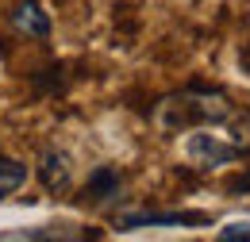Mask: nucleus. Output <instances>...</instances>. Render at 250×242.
I'll return each mask as SVG.
<instances>
[{
	"label": "nucleus",
	"instance_id": "nucleus-1",
	"mask_svg": "<svg viewBox=\"0 0 250 242\" xmlns=\"http://www.w3.org/2000/svg\"><path fill=\"white\" fill-rule=\"evenodd\" d=\"M235 116L231 96L208 85H188L154 104V127L162 135H185L192 127H216Z\"/></svg>",
	"mask_w": 250,
	"mask_h": 242
},
{
	"label": "nucleus",
	"instance_id": "nucleus-2",
	"mask_svg": "<svg viewBox=\"0 0 250 242\" xmlns=\"http://www.w3.org/2000/svg\"><path fill=\"white\" fill-rule=\"evenodd\" d=\"M185 135H188V139L181 142V154H185V161L196 169V173H212V169L235 165V161L247 158L231 139L212 135V127H192V131H185Z\"/></svg>",
	"mask_w": 250,
	"mask_h": 242
},
{
	"label": "nucleus",
	"instance_id": "nucleus-3",
	"mask_svg": "<svg viewBox=\"0 0 250 242\" xmlns=\"http://www.w3.org/2000/svg\"><path fill=\"white\" fill-rule=\"evenodd\" d=\"M124 169L120 165H96L93 173H89V181L81 188V204L85 208H104V204H116L120 200V192H124Z\"/></svg>",
	"mask_w": 250,
	"mask_h": 242
},
{
	"label": "nucleus",
	"instance_id": "nucleus-4",
	"mask_svg": "<svg viewBox=\"0 0 250 242\" xmlns=\"http://www.w3.org/2000/svg\"><path fill=\"white\" fill-rule=\"evenodd\" d=\"M204 212H120L116 227L120 231H139V227H204Z\"/></svg>",
	"mask_w": 250,
	"mask_h": 242
},
{
	"label": "nucleus",
	"instance_id": "nucleus-5",
	"mask_svg": "<svg viewBox=\"0 0 250 242\" xmlns=\"http://www.w3.org/2000/svg\"><path fill=\"white\" fill-rule=\"evenodd\" d=\"M35 173H39V181L46 192H54V196H62L73 188V158L58 146H50V150H42L39 158V165H35Z\"/></svg>",
	"mask_w": 250,
	"mask_h": 242
},
{
	"label": "nucleus",
	"instance_id": "nucleus-6",
	"mask_svg": "<svg viewBox=\"0 0 250 242\" xmlns=\"http://www.w3.org/2000/svg\"><path fill=\"white\" fill-rule=\"evenodd\" d=\"M12 27L20 31L23 39L46 42V39H50V12L42 8V0H16V8H12Z\"/></svg>",
	"mask_w": 250,
	"mask_h": 242
},
{
	"label": "nucleus",
	"instance_id": "nucleus-7",
	"mask_svg": "<svg viewBox=\"0 0 250 242\" xmlns=\"http://www.w3.org/2000/svg\"><path fill=\"white\" fill-rule=\"evenodd\" d=\"M0 239H31V242H65V239H85V231H77L73 223H46V227H27V231H8Z\"/></svg>",
	"mask_w": 250,
	"mask_h": 242
},
{
	"label": "nucleus",
	"instance_id": "nucleus-8",
	"mask_svg": "<svg viewBox=\"0 0 250 242\" xmlns=\"http://www.w3.org/2000/svg\"><path fill=\"white\" fill-rule=\"evenodd\" d=\"M27 184V165L20 161V158H8V154H0V196H12V192H20Z\"/></svg>",
	"mask_w": 250,
	"mask_h": 242
},
{
	"label": "nucleus",
	"instance_id": "nucleus-9",
	"mask_svg": "<svg viewBox=\"0 0 250 242\" xmlns=\"http://www.w3.org/2000/svg\"><path fill=\"white\" fill-rule=\"evenodd\" d=\"M227 123H231V142H235L243 154H250V112H243V116L235 112Z\"/></svg>",
	"mask_w": 250,
	"mask_h": 242
},
{
	"label": "nucleus",
	"instance_id": "nucleus-10",
	"mask_svg": "<svg viewBox=\"0 0 250 242\" xmlns=\"http://www.w3.org/2000/svg\"><path fill=\"white\" fill-rule=\"evenodd\" d=\"M219 242H250V219H231L219 227Z\"/></svg>",
	"mask_w": 250,
	"mask_h": 242
}]
</instances>
